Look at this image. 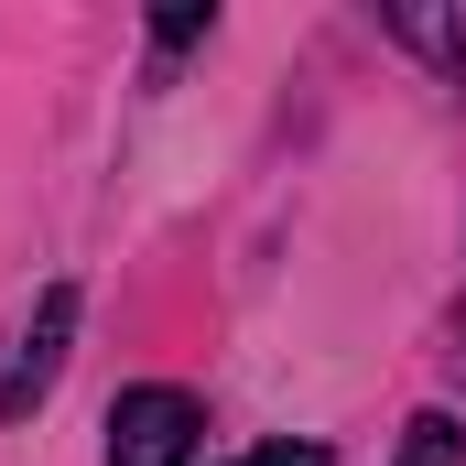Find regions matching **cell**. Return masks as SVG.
Listing matches in <instances>:
<instances>
[{"instance_id":"277c9868","label":"cell","mask_w":466,"mask_h":466,"mask_svg":"<svg viewBox=\"0 0 466 466\" xmlns=\"http://www.w3.org/2000/svg\"><path fill=\"white\" fill-rule=\"evenodd\" d=\"M390 33L423 44V55H445V66H466V22H445V11H390Z\"/></svg>"},{"instance_id":"7a4b0ae2","label":"cell","mask_w":466,"mask_h":466,"mask_svg":"<svg viewBox=\"0 0 466 466\" xmlns=\"http://www.w3.org/2000/svg\"><path fill=\"white\" fill-rule=\"evenodd\" d=\"M66 337H76V282H55V293L33 304V326L11 337V358H0V423H22V412L66 380Z\"/></svg>"},{"instance_id":"6da1fadb","label":"cell","mask_w":466,"mask_h":466,"mask_svg":"<svg viewBox=\"0 0 466 466\" xmlns=\"http://www.w3.org/2000/svg\"><path fill=\"white\" fill-rule=\"evenodd\" d=\"M207 434V412L185 390H119L109 401V466H185Z\"/></svg>"},{"instance_id":"5b68a950","label":"cell","mask_w":466,"mask_h":466,"mask_svg":"<svg viewBox=\"0 0 466 466\" xmlns=\"http://www.w3.org/2000/svg\"><path fill=\"white\" fill-rule=\"evenodd\" d=\"M228 466H326V445H249V456H228Z\"/></svg>"},{"instance_id":"3957f363","label":"cell","mask_w":466,"mask_h":466,"mask_svg":"<svg viewBox=\"0 0 466 466\" xmlns=\"http://www.w3.org/2000/svg\"><path fill=\"white\" fill-rule=\"evenodd\" d=\"M390 466H466V423L456 412H412V434H401Z\"/></svg>"}]
</instances>
